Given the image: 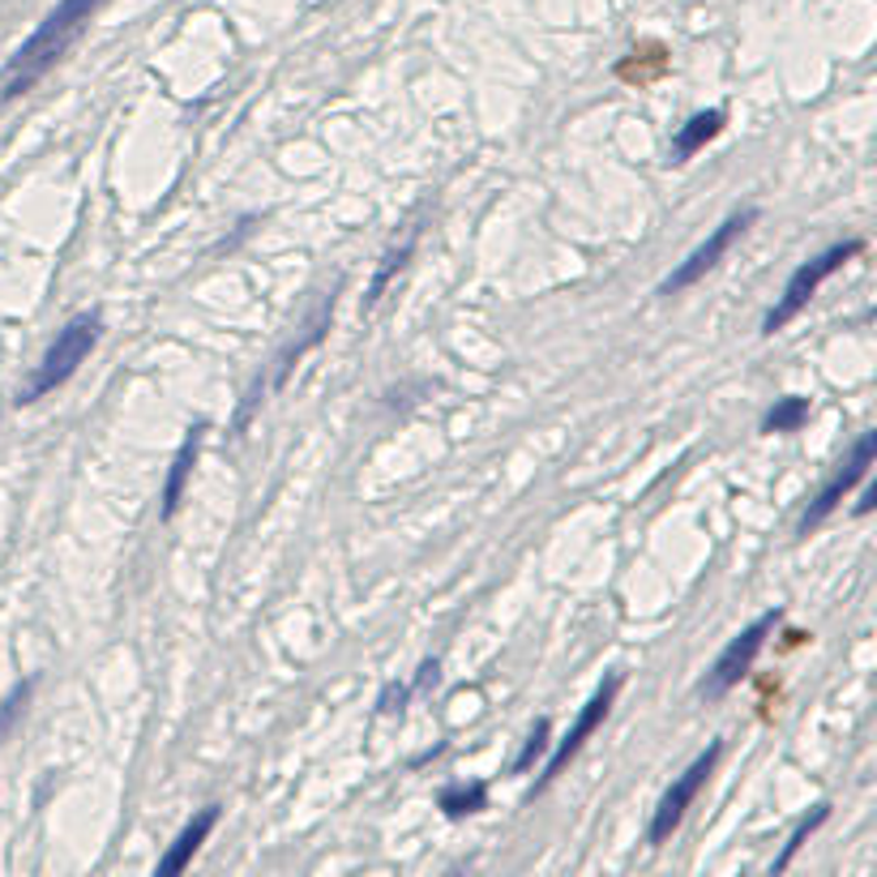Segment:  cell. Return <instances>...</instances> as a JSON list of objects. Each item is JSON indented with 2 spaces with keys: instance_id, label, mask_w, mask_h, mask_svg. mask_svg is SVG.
<instances>
[{
  "instance_id": "cell-1",
  "label": "cell",
  "mask_w": 877,
  "mask_h": 877,
  "mask_svg": "<svg viewBox=\"0 0 877 877\" xmlns=\"http://www.w3.org/2000/svg\"><path fill=\"white\" fill-rule=\"evenodd\" d=\"M103 4H107V0H56V4L43 13V22L22 39V48L4 61V73H0V98L9 103V98L31 95L34 86H39L52 69L65 61L69 48L86 34V27L95 22V13L103 9Z\"/></svg>"
},
{
  "instance_id": "cell-2",
  "label": "cell",
  "mask_w": 877,
  "mask_h": 877,
  "mask_svg": "<svg viewBox=\"0 0 877 877\" xmlns=\"http://www.w3.org/2000/svg\"><path fill=\"white\" fill-rule=\"evenodd\" d=\"M98 338H103V313L98 309H86V313H73L61 330H56V338L48 343V352L39 356V364L31 368V377L18 386V407H34L39 398H48V394H56L65 382H73V373L91 359V352L98 347Z\"/></svg>"
},
{
  "instance_id": "cell-3",
  "label": "cell",
  "mask_w": 877,
  "mask_h": 877,
  "mask_svg": "<svg viewBox=\"0 0 877 877\" xmlns=\"http://www.w3.org/2000/svg\"><path fill=\"white\" fill-rule=\"evenodd\" d=\"M865 253V240L860 236H852V240H839V244H831V249H822L817 258L801 261L796 270H792V279L783 283L780 300L766 309V317H762V334L771 338V334H780L783 325H792L805 309H810V300L822 292V283L826 279H835L839 270H844L852 258H860Z\"/></svg>"
},
{
  "instance_id": "cell-4",
  "label": "cell",
  "mask_w": 877,
  "mask_h": 877,
  "mask_svg": "<svg viewBox=\"0 0 877 877\" xmlns=\"http://www.w3.org/2000/svg\"><path fill=\"white\" fill-rule=\"evenodd\" d=\"M783 620V608H766L758 620H749L745 629L728 643V647L716 655V664H711V672L698 681V693L707 698V702H719V698H728L737 685L745 681L749 672H753V664H758V655L766 647V638L780 629Z\"/></svg>"
},
{
  "instance_id": "cell-5",
  "label": "cell",
  "mask_w": 877,
  "mask_h": 877,
  "mask_svg": "<svg viewBox=\"0 0 877 877\" xmlns=\"http://www.w3.org/2000/svg\"><path fill=\"white\" fill-rule=\"evenodd\" d=\"M719 758H723V741H711V745L702 749V753L685 766L677 780L668 783V792L659 796V805H655V813H650V826H647L650 847H664L677 831H681L685 813H689V805L698 801V792L707 787V780L716 775Z\"/></svg>"
},
{
  "instance_id": "cell-6",
  "label": "cell",
  "mask_w": 877,
  "mask_h": 877,
  "mask_svg": "<svg viewBox=\"0 0 877 877\" xmlns=\"http://www.w3.org/2000/svg\"><path fill=\"white\" fill-rule=\"evenodd\" d=\"M617 693H620V672H613L608 681L599 685L591 698H586V707L578 711V719H574V728L556 741L553 749H549V758H544V766H540V780H535V787H531V796H540V792H549L561 775H565V766L583 753V745L604 728V719L613 716V702H617Z\"/></svg>"
},
{
  "instance_id": "cell-7",
  "label": "cell",
  "mask_w": 877,
  "mask_h": 877,
  "mask_svg": "<svg viewBox=\"0 0 877 877\" xmlns=\"http://www.w3.org/2000/svg\"><path fill=\"white\" fill-rule=\"evenodd\" d=\"M753 223H758V210H753V206L737 210V215H728V219H723V223H719V228L711 231V236H707L689 258L672 265V274L659 283V295H681V292H689L693 283H702V279L716 270L719 261L728 258V249H732V244H737Z\"/></svg>"
},
{
  "instance_id": "cell-8",
  "label": "cell",
  "mask_w": 877,
  "mask_h": 877,
  "mask_svg": "<svg viewBox=\"0 0 877 877\" xmlns=\"http://www.w3.org/2000/svg\"><path fill=\"white\" fill-rule=\"evenodd\" d=\"M874 458H877V437H874V432H860V437H856V446H852V455H847L844 462L835 467V476L817 488V497L810 501V510L801 514V522H796V535H810V531H817L822 522L831 519V514L844 505L847 492H852V488L869 476Z\"/></svg>"
},
{
  "instance_id": "cell-9",
  "label": "cell",
  "mask_w": 877,
  "mask_h": 877,
  "mask_svg": "<svg viewBox=\"0 0 877 877\" xmlns=\"http://www.w3.org/2000/svg\"><path fill=\"white\" fill-rule=\"evenodd\" d=\"M219 805H206V810H197L189 822H185V831L171 839V847L163 852L159 860V874H185L189 865H194V856L201 852V844L210 839V831L219 826Z\"/></svg>"
},
{
  "instance_id": "cell-10",
  "label": "cell",
  "mask_w": 877,
  "mask_h": 877,
  "mask_svg": "<svg viewBox=\"0 0 877 877\" xmlns=\"http://www.w3.org/2000/svg\"><path fill=\"white\" fill-rule=\"evenodd\" d=\"M723 125H728V112H723V107L693 112L681 129H677V137H672V146H668V163H672V167H681V163H689L693 155H702L719 133H723Z\"/></svg>"
},
{
  "instance_id": "cell-11",
  "label": "cell",
  "mask_w": 877,
  "mask_h": 877,
  "mask_svg": "<svg viewBox=\"0 0 877 877\" xmlns=\"http://www.w3.org/2000/svg\"><path fill=\"white\" fill-rule=\"evenodd\" d=\"M201 437H206V420H197L194 428L185 432L180 450L171 458V471H167V484H163V519L167 522L176 519V510H180V501H185V488H189V476H194L197 455H201Z\"/></svg>"
},
{
  "instance_id": "cell-12",
  "label": "cell",
  "mask_w": 877,
  "mask_h": 877,
  "mask_svg": "<svg viewBox=\"0 0 877 877\" xmlns=\"http://www.w3.org/2000/svg\"><path fill=\"white\" fill-rule=\"evenodd\" d=\"M330 317H334V295H330V300H325L322 309H317V317H313V322L304 325L309 334H304L300 343H288V347H283V356L274 359V364H279V368H274V386H288V377H292L295 359L304 356L309 347H317V343H322V338H325V330H330Z\"/></svg>"
},
{
  "instance_id": "cell-13",
  "label": "cell",
  "mask_w": 877,
  "mask_h": 877,
  "mask_svg": "<svg viewBox=\"0 0 877 877\" xmlns=\"http://www.w3.org/2000/svg\"><path fill=\"white\" fill-rule=\"evenodd\" d=\"M437 810L446 813L450 822H462V817H476V813L488 810V783H450L437 792Z\"/></svg>"
},
{
  "instance_id": "cell-14",
  "label": "cell",
  "mask_w": 877,
  "mask_h": 877,
  "mask_svg": "<svg viewBox=\"0 0 877 877\" xmlns=\"http://www.w3.org/2000/svg\"><path fill=\"white\" fill-rule=\"evenodd\" d=\"M813 416V403L805 394H783L775 398V407L762 416V432L766 437H783V432H801Z\"/></svg>"
},
{
  "instance_id": "cell-15",
  "label": "cell",
  "mask_w": 877,
  "mask_h": 877,
  "mask_svg": "<svg viewBox=\"0 0 877 877\" xmlns=\"http://www.w3.org/2000/svg\"><path fill=\"white\" fill-rule=\"evenodd\" d=\"M411 258H416V236H411V240H403L398 249H390V253L382 258L377 274H373V283H368V292H364V300H359V309H364V313H373V309H377V300H382L386 288H390L394 279L407 270V261Z\"/></svg>"
},
{
  "instance_id": "cell-16",
  "label": "cell",
  "mask_w": 877,
  "mask_h": 877,
  "mask_svg": "<svg viewBox=\"0 0 877 877\" xmlns=\"http://www.w3.org/2000/svg\"><path fill=\"white\" fill-rule=\"evenodd\" d=\"M826 817H831V805L822 801V805H813V810L805 813L801 822H796V831L787 835V844H783V852H780V856H775V874H783V869H787V865L796 860V852H801V847L810 844V835H813V831H817V826H826Z\"/></svg>"
},
{
  "instance_id": "cell-17",
  "label": "cell",
  "mask_w": 877,
  "mask_h": 877,
  "mask_svg": "<svg viewBox=\"0 0 877 877\" xmlns=\"http://www.w3.org/2000/svg\"><path fill=\"white\" fill-rule=\"evenodd\" d=\"M549 737H553V723H549V719H535V728L526 732V741H522L519 758L510 762V771H514V775H526L535 762H544V758H549V749H553Z\"/></svg>"
},
{
  "instance_id": "cell-18",
  "label": "cell",
  "mask_w": 877,
  "mask_h": 877,
  "mask_svg": "<svg viewBox=\"0 0 877 877\" xmlns=\"http://www.w3.org/2000/svg\"><path fill=\"white\" fill-rule=\"evenodd\" d=\"M31 693H34V677L18 681L13 689H9V693H4V702H0V745L13 737L18 719L27 716V707H31Z\"/></svg>"
},
{
  "instance_id": "cell-19",
  "label": "cell",
  "mask_w": 877,
  "mask_h": 877,
  "mask_svg": "<svg viewBox=\"0 0 877 877\" xmlns=\"http://www.w3.org/2000/svg\"><path fill=\"white\" fill-rule=\"evenodd\" d=\"M407 702H411V685H386L382 698H377V711L382 716H403Z\"/></svg>"
},
{
  "instance_id": "cell-20",
  "label": "cell",
  "mask_w": 877,
  "mask_h": 877,
  "mask_svg": "<svg viewBox=\"0 0 877 877\" xmlns=\"http://www.w3.org/2000/svg\"><path fill=\"white\" fill-rule=\"evenodd\" d=\"M428 685H437V659H424L420 664V677L411 681V693H424Z\"/></svg>"
},
{
  "instance_id": "cell-21",
  "label": "cell",
  "mask_w": 877,
  "mask_h": 877,
  "mask_svg": "<svg viewBox=\"0 0 877 877\" xmlns=\"http://www.w3.org/2000/svg\"><path fill=\"white\" fill-rule=\"evenodd\" d=\"M874 501H877V488L869 484L865 488V497H860V505H856V514H869V510H874Z\"/></svg>"
}]
</instances>
